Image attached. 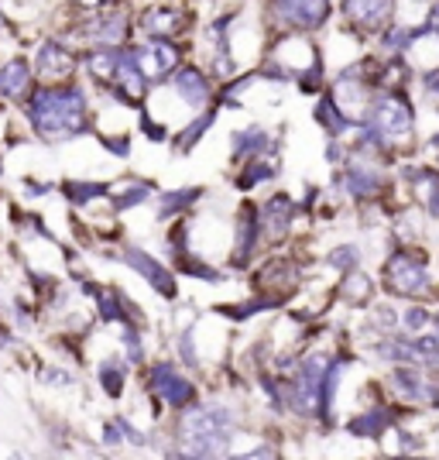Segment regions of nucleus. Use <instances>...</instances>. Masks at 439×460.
<instances>
[{"instance_id":"f257e3e1","label":"nucleus","mask_w":439,"mask_h":460,"mask_svg":"<svg viewBox=\"0 0 439 460\" xmlns=\"http://www.w3.org/2000/svg\"><path fill=\"white\" fill-rule=\"evenodd\" d=\"M24 114L31 120L35 135L48 145L56 141H73L83 131H90V114H86V90L76 83L62 86H35L28 93Z\"/></svg>"},{"instance_id":"f03ea898","label":"nucleus","mask_w":439,"mask_h":460,"mask_svg":"<svg viewBox=\"0 0 439 460\" xmlns=\"http://www.w3.org/2000/svg\"><path fill=\"white\" fill-rule=\"evenodd\" d=\"M233 420L227 409L216 405H196L179 422V443L186 457H220L227 454Z\"/></svg>"},{"instance_id":"7ed1b4c3","label":"nucleus","mask_w":439,"mask_h":460,"mask_svg":"<svg viewBox=\"0 0 439 460\" xmlns=\"http://www.w3.org/2000/svg\"><path fill=\"white\" fill-rule=\"evenodd\" d=\"M148 388L172 409H186L189 402H196V388L186 375H179V367L172 361H158L148 371Z\"/></svg>"},{"instance_id":"20e7f679","label":"nucleus","mask_w":439,"mask_h":460,"mask_svg":"<svg viewBox=\"0 0 439 460\" xmlns=\"http://www.w3.org/2000/svg\"><path fill=\"white\" fill-rule=\"evenodd\" d=\"M120 261L127 265V269H134L148 286L158 292V296H165V299H175V292H179V286H175V275L158 258H152L148 251L141 248H124V254H120Z\"/></svg>"},{"instance_id":"39448f33","label":"nucleus","mask_w":439,"mask_h":460,"mask_svg":"<svg viewBox=\"0 0 439 460\" xmlns=\"http://www.w3.org/2000/svg\"><path fill=\"white\" fill-rule=\"evenodd\" d=\"M172 90L186 107H196V111H199V107H206V100L213 96L210 79H206L203 69H196V66H179V69H175Z\"/></svg>"},{"instance_id":"423d86ee","label":"nucleus","mask_w":439,"mask_h":460,"mask_svg":"<svg viewBox=\"0 0 439 460\" xmlns=\"http://www.w3.org/2000/svg\"><path fill=\"white\" fill-rule=\"evenodd\" d=\"M275 14L295 28H316L329 14V0H275Z\"/></svg>"},{"instance_id":"0eeeda50","label":"nucleus","mask_w":439,"mask_h":460,"mask_svg":"<svg viewBox=\"0 0 439 460\" xmlns=\"http://www.w3.org/2000/svg\"><path fill=\"white\" fill-rule=\"evenodd\" d=\"M86 39L100 45V49H124V41H127V14L103 11L100 18L86 24Z\"/></svg>"},{"instance_id":"6e6552de","label":"nucleus","mask_w":439,"mask_h":460,"mask_svg":"<svg viewBox=\"0 0 439 460\" xmlns=\"http://www.w3.org/2000/svg\"><path fill=\"white\" fill-rule=\"evenodd\" d=\"M261 220H258V210L244 203L241 207V217H237V241H233V265L244 269L248 258L254 254V244H258V234H261Z\"/></svg>"},{"instance_id":"1a4fd4ad","label":"nucleus","mask_w":439,"mask_h":460,"mask_svg":"<svg viewBox=\"0 0 439 460\" xmlns=\"http://www.w3.org/2000/svg\"><path fill=\"white\" fill-rule=\"evenodd\" d=\"M186 21H189V11L158 4V7H152V11L145 14V31H152L154 39H172V35H182V31H186Z\"/></svg>"},{"instance_id":"9d476101","label":"nucleus","mask_w":439,"mask_h":460,"mask_svg":"<svg viewBox=\"0 0 439 460\" xmlns=\"http://www.w3.org/2000/svg\"><path fill=\"white\" fill-rule=\"evenodd\" d=\"M35 69H39L41 76H69L73 69H76V58H73V52L62 45V41H45L39 49V62H35Z\"/></svg>"},{"instance_id":"9b49d317","label":"nucleus","mask_w":439,"mask_h":460,"mask_svg":"<svg viewBox=\"0 0 439 460\" xmlns=\"http://www.w3.org/2000/svg\"><path fill=\"white\" fill-rule=\"evenodd\" d=\"M31 90V62L28 58H11L0 66V96L4 100H21Z\"/></svg>"},{"instance_id":"f8f14e48","label":"nucleus","mask_w":439,"mask_h":460,"mask_svg":"<svg viewBox=\"0 0 439 460\" xmlns=\"http://www.w3.org/2000/svg\"><path fill=\"white\" fill-rule=\"evenodd\" d=\"M93 299H96V309H100V320H103V323H120V326L134 323L131 303H127L117 288H96Z\"/></svg>"},{"instance_id":"ddd939ff","label":"nucleus","mask_w":439,"mask_h":460,"mask_svg":"<svg viewBox=\"0 0 439 460\" xmlns=\"http://www.w3.org/2000/svg\"><path fill=\"white\" fill-rule=\"evenodd\" d=\"M117 69H120V49H96L93 56H86V73L107 90L114 86Z\"/></svg>"},{"instance_id":"4468645a","label":"nucleus","mask_w":439,"mask_h":460,"mask_svg":"<svg viewBox=\"0 0 439 460\" xmlns=\"http://www.w3.org/2000/svg\"><path fill=\"white\" fill-rule=\"evenodd\" d=\"M374 124L382 131H388V135H405L412 128V114H408V107L399 103V100H384L382 107L374 111Z\"/></svg>"},{"instance_id":"2eb2a0df","label":"nucleus","mask_w":439,"mask_h":460,"mask_svg":"<svg viewBox=\"0 0 439 460\" xmlns=\"http://www.w3.org/2000/svg\"><path fill=\"white\" fill-rule=\"evenodd\" d=\"M288 220H292V199L288 196H275V199H268L265 207V217H261V227H265L268 237H282L288 230Z\"/></svg>"},{"instance_id":"dca6fc26","label":"nucleus","mask_w":439,"mask_h":460,"mask_svg":"<svg viewBox=\"0 0 439 460\" xmlns=\"http://www.w3.org/2000/svg\"><path fill=\"white\" fill-rule=\"evenodd\" d=\"M388 275H391V288H399V292H419V288L426 286L422 269L419 265H412L408 258H391Z\"/></svg>"},{"instance_id":"f3484780","label":"nucleus","mask_w":439,"mask_h":460,"mask_svg":"<svg viewBox=\"0 0 439 460\" xmlns=\"http://www.w3.org/2000/svg\"><path fill=\"white\" fill-rule=\"evenodd\" d=\"M347 14L361 24H382L391 11V0H347Z\"/></svg>"},{"instance_id":"a211bd4d","label":"nucleus","mask_w":439,"mask_h":460,"mask_svg":"<svg viewBox=\"0 0 439 460\" xmlns=\"http://www.w3.org/2000/svg\"><path fill=\"white\" fill-rule=\"evenodd\" d=\"M213 117H216V111H203V114H196V120H192L189 128L175 137V148H179V152H192V148L199 145V137L213 128Z\"/></svg>"},{"instance_id":"6ab92c4d","label":"nucleus","mask_w":439,"mask_h":460,"mask_svg":"<svg viewBox=\"0 0 439 460\" xmlns=\"http://www.w3.org/2000/svg\"><path fill=\"white\" fill-rule=\"evenodd\" d=\"M203 196L199 186H192V190H175V192H162V220H169L175 213H182L186 207H196V199Z\"/></svg>"},{"instance_id":"aec40b11","label":"nucleus","mask_w":439,"mask_h":460,"mask_svg":"<svg viewBox=\"0 0 439 460\" xmlns=\"http://www.w3.org/2000/svg\"><path fill=\"white\" fill-rule=\"evenodd\" d=\"M124 378H127V371H124V361L120 358H107V361H100V385H103V392L117 399L120 392H124Z\"/></svg>"},{"instance_id":"412c9836","label":"nucleus","mask_w":439,"mask_h":460,"mask_svg":"<svg viewBox=\"0 0 439 460\" xmlns=\"http://www.w3.org/2000/svg\"><path fill=\"white\" fill-rule=\"evenodd\" d=\"M62 196H69L73 203H93L100 196H110V182H62Z\"/></svg>"},{"instance_id":"4be33fe9","label":"nucleus","mask_w":439,"mask_h":460,"mask_svg":"<svg viewBox=\"0 0 439 460\" xmlns=\"http://www.w3.org/2000/svg\"><path fill=\"white\" fill-rule=\"evenodd\" d=\"M233 158H244V155H258L268 148V135L261 128H248V131H237L233 135Z\"/></svg>"},{"instance_id":"5701e85b","label":"nucleus","mask_w":439,"mask_h":460,"mask_svg":"<svg viewBox=\"0 0 439 460\" xmlns=\"http://www.w3.org/2000/svg\"><path fill=\"white\" fill-rule=\"evenodd\" d=\"M148 199H152V186H148V182H137V186L117 192V196L110 192V207H114L117 213L131 210V207H141V203H148Z\"/></svg>"},{"instance_id":"b1692460","label":"nucleus","mask_w":439,"mask_h":460,"mask_svg":"<svg viewBox=\"0 0 439 460\" xmlns=\"http://www.w3.org/2000/svg\"><path fill=\"white\" fill-rule=\"evenodd\" d=\"M182 258V254H179ZM179 271H186V275H196V279H203V282H224V271L210 269V265H203L199 258H182L179 261Z\"/></svg>"},{"instance_id":"393cba45","label":"nucleus","mask_w":439,"mask_h":460,"mask_svg":"<svg viewBox=\"0 0 439 460\" xmlns=\"http://www.w3.org/2000/svg\"><path fill=\"white\" fill-rule=\"evenodd\" d=\"M278 172L271 162H254V165H248V172L237 179V186L241 190H250V186H258V182H265V179H271V175Z\"/></svg>"},{"instance_id":"a878e982","label":"nucleus","mask_w":439,"mask_h":460,"mask_svg":"<svg viewBox=\"0 0 439 460\" xmlns=\"http://www.w3.org/2000/svg\"><path fill=\"white\" fill-rule=\"evenodd\" d=\"M124 344H127V358H131V365H141L145 347H141V333H137V326L134 323L124 326Z\"/></svg>"},{"instance_id":"bb28decb","label":"nucleus","mask_w":439,"mask_h":460,"mask_svg":"<svg viewBox=\"0 0 439 460\" xmlns=\"http://www.w3.org/2000/svg\"><path fill=\"white\" fill-rule=\"evenodd\" d=\"M382 426H384L382 412H371L367 420H354V422H350V429H354V433H378Z\"/></svg>"},{"instance_id":"cd10ccee","label":"nucleus","mask_w":439,"mask_h":460,"mask_svg":"<svg viewBox=\"0 0 439 460\" xmlns=\"http://www.w3.org/2000/svg\"><path fill=\"white\" fill-rule=\"evenodd\" d=\"M124 437H127V433H124L120 420L103 422V443H107V447H120V443H124Z\"/></svg>"},{"instance_id":"c85d7f7f","label":"nucleus","mask_w":439,"mask_h":460,"mask_svg":"<svg viewBox=\"0 0 439 460\" xmlns=\"http://www.w3.org/2000/svg\"><path fill=\"white\" fill-rule=\"evenodd\" d=\"M141 131H145L148 141H165V137H169V128H165V124H152L148 117H141Z\"/></svg>"},{"instance_id":"c756f323","label":"nucleus","mask_w":439,"mask_h":460,"mask_svg":"<svg viewBox=\"0 0 439 460\" xmlns=\"http://www.w3.org/2000/svg\"><path fill=\"white\" fill-rule=\"evenodd\" d=\"M329 261H333L337 269H350V265L357 261V254H354V248H340L337 254H329Z\"/></svg>"},{"instance_id":"7c9ffc66","label":"nucleus","mask_w":439,"mask_h":460,"mask_svg":"<svg viewBox=\"0 0 439 460\" xmlns=\"http://www.w3.org/2000/svg\"><path fill=\"white\" fill-rule=\"evenodd\" d=\"M179 347H182V361H186V365H196V347H192V330H182V341H179Z\"/></svg>"},{"instance_id":"2f4dec72","label":"nucleus","mask_w":439,"mask_h":460,"mask_svg":"<svg viewBox=\"0 0 439 460\" xmlns=\"http://www.w3.org/2000/svg\"><path fill=\"white\" fill-rule=\"evenodd\" d=\"M45 385H73V375L62 371V367H48L45 371Z\"/></svg>"},{"instance_id":"473e14b6","label":"nucleus","mask_w":439,"mask_h":460,"mask_svg":"<svg viewBox=\"0 0 439 460\" xmlns=\"http://www.w3.org/2000/svg\"><path fill=\"white\" fill-rule=\"evenodd\" d=\"M364 292H367V282H364L361 275H357V279H350V282H347V296H350V299H361Z\"/></svg>"},{"instance_id":"72a5a7b5","label":"nucleus","mask_w":439,"mask_h":460,"mask_svg":"<svg viewBox=\"0 0 439 460\" xmlns=\"http://www.w3.org/2000/svg\"><path fill=\"white\" fill-rule=\"evenodd\" d=\"M117 420H120V426H124V433H127V440L137 443V447L145 443V433H141V429H134V426H131V422H127V420H124V416H117Z\"/></svg>"},{"instance_id":"f704fd0d","label":"nucleus","mask_w":439,"mask_h":460,"mask_svg":"<svg viewBox=\"0 0 439 460\" xmlns=\"http://www.w3.org/2000/svg\"><path fill=\"white\" fill-rule=\"evenodd\" d=\"M73 4H79V7H86V11H107L114 0H73Z\"/></svg>"},{"instance_id":"c9c22d12","label":"nucleus","mask_w":439,"mask_h":460,"mask_svg":"<svg viewBox=\"0 0 439 460\" xmlns=\"http://www.w3.org/2000/svg\"><path fill=\"white\" fill-rule=\"evenodd\" d=\"M408 323H412V326L426 323V313H419V309H412V313H408Z\"/></svg>"}]
</instances>
